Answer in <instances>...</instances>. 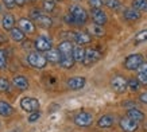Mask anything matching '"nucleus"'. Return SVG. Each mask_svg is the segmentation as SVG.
<instances>
[{"instance_id": "1", "label": "nucleus", "mask_w": 147, "mask_h": 132, "mask_svg": "<svg viewBox=\"0 0 147 132\" xmlns=\"http://www.w3.org/2000/svg\"><path fill=\"white\" fill-rule=\"evenodd\" d=\"M69 13L74 19V24H84L88 20V12L78 4H73L69 9Z\"/></svg>"}, {"instance_id": "2", "label": "nucleus", "mask_w": 147, "mask_h": 132, "mask_svg": "<svg viewBox=\"0 0 147 132\" xmlns=\"http://www.w3.org/2000/svg\"><path fill=\"white\" fill-rule=\"evenodd\" d=\"M143 62H144V58H143L142 54H129L128 57L124 59V62H123V66L127 70L134 71V70H138Z\"/></svg>"}, {"instance_id": "3", "label": "nucleus", "mask_w": 147, "mask_h": 132, "mask_svg": "<svg viewBox=\"0 0 147 132\" xmlns=\"http://www.w3.org/2000/svg\"><path fill=\"white\" fill-rule=\"evenodd\" d=\"M27 62H28V65L35 67V69H43L47 65V61H46L45 55H42L39 51H32V53L28 54Z\"/></svg>"}, {"instance_id": "4", "label": "nucleus", "mask_w": 147, "mask_h": 132, "mask_svg": "<svg viewBox=\"0 0 147 132\" xmlns=\"http://www.w3.org/2000/svg\"><path fill=\"white\" fill-rule=\"evenodd\" d=\"M20 108L24 112L32 113V112H36L39 109V101L34 97H23L20 100Z\"/></svg>"}, {"instance_id": "5", "label": "nucleus", "mask_w": 147, "mask_h": 132, "mask_svg": "<svg viewBox=\"0 0 147 132\" xmlns=\"http://www.w3.org/2000/svg\"><path fill=\"white\" fill-rule=\"evenodd\" d=\"M74 123L78 127H89L93 123V114L86 112V110H81L74 116Z\"/></svg>"}, {"instance_id": "6", "label": "nucleus", "mask_w": 147, "mask_h": 132, "mask_svg": "<svg viewBox=\"0 0 147 132\" xmlns=\"http://www.w3.org/2000/svg\"><path fill=\"white\" fill-rule=\"evenodd\" d=\"M111 88L116 93H124L127 89V79L123 75H115L111 79Z\"/></svg>"}, {"instance_id": "7", "label": "nucleus", "mask_w": 147, "mask_h": 132, "mask_svg": "<svg viewBox=\"0 0 147 132\" xmlns=\"http://www.w3.org/2000/svg\"><path fill=\"white\" fill-rule=\"evenodd\" d=\"M100 58H101L100 51H97L96 48H88V50H85V57H84L82 63L85 66H90V65H93V63H96Z\"/></svg>"}, {"instance_id": "8", "label": "nucleus", "mask_w": 147, "mask_h": 132, "mask_svg": "<svg viewBox=\"0 0 147 132\" xmlns=\"http://www.w3.org/2000/svg\"><path fill=\"white\" fill-rule=\"evenodd\" d=\"M34 46H35L36 51H49L53 44H51V39L50 38H47L46 35H40L35 39Z\"/></svg>"}, {"instance_id": "9", "label": "nucleus", "mask_w": 147, "mask_h": 132, "mask_svg": "<svg viewBox=\"0 0 147 132\" xmlns=\"http://www.w3.org/2000/svg\"><path fill=\"white\" fill-rule=\"evenodd\" d=\"M120 128L123 129L124 132H136L139 128V123L135 121V120L129 119V117H123L119 123Z\"/></svg>"}, {"instance_id": "10", "label": "nucleus", "mask_w": 147, "mask_h": 132, "mask_svg": "<svg viewBox=\"0 0 147 132\" xmlns=\"http://www.w3.org/2000/svg\"><path fill=\"white\" fill-rule=\"evenodd\" d=\"M86 84V79L85 77H80V75H77V77H71L66 81V85L67 88L71 89V90H80L82 89Z\"/></svg>"}, {"instance_id": "11", "label": "nucleus", "mask_w": 147, "mask_h": 132, "mask_svg": "<svg viewBox=\"0 0 147 132\" xmlns=\"http://www.w3.org/2000/svg\"><path fill=\"white\" fill-rule=\"evenodd\" d=\"M90 15H92V19H93L94 24L104 26V24L108 22V18H107V15H105V12L100 8H92Z\"/></svg>"}, {"instance_id": "12", "label": "nucleus", "mask_w": 147, "mask_h": 132, "mask_svg": "<svg viewBox=\"0 0 147 132\" xmlns=\"http://www.w3.org/2000/svg\"><path fill=\"white\" fill-rule=\"evenodd\" d=\"M19 28L24 32V34H34L35 32V24L30 20V19L22 18L19 20Z\"/></svg>"}, {"instance_id": "13", "label": "nucleus", "mask_w": 147, "mask_h": 132, "mask_svg": "<svg viewBox=\"0 0 147 132\" xmlns=\"http://www.w3.org/2000/svg\"><path fill=\"white\" fill-rule=\"evenodd\" d=\"M115 124V117L112 114H104L97 120V125L100 128H111Z\"/></svg>"}, {"instance_id": "14", "label": "nucleus", "mask_w": 147, "mask_h": 132, "mask_svg": "<svg viewBox=\"0 0 147 132\" xmlns=\"http://www.w3.org/2000/svg\"><path fill=\"white\" fill-rule=\"evenodd\" d=\"M46 61L50 63H59L61 59V53L58 51V48H50L49 51H46Z\"/></svg>"}, {"instance_id": "15", "label": "nucleus", "mask_w": 147, "mask_h": 132, "mask_svg": "<svg viewBox=\"0 0 147 132\" xmlns=\"http://www.w3.org/2000/svg\"><path fill=\"white\" fill-rule=\"evenodd\" d=\"M13 86H16L20 90H26L28 89V79L24 77V75H15L12 79Z\"/></svg>"}, {"instance_id": "16", "label": "nucleus", "mask_w": 147, "mask_h": 132, "mask_svg": "<svg viewBox=\"0 0 147 132\" xmlns=\"http://www.w3.org/2000/svg\"><path fill=\"white\" fill-rule=\"evenodd\" d=\"M123 16H124V19H127L128 22H136V20L140 19V12L135 8H127V9H124Z\"/></svg>"}, {"instance_id": "17", "label": "nucleus", "mask_w": 147, "mask_h": 132, "mask_svg": "<svg viewBox=\"0 0 147 132\" xmlns=\"http://www.w3.org/2000/svg\"><path fill=\"white\" fill-rule=\"evenodd\" d=\"M92 38L88 32H82V31H78V32H74V42L77 44H86L89 43Z\"/></svg>"}, {"instance_id": "18", "label": "nucleus", "mask_w": 147, "mask_h": 132, "mask_svg": "<svg viewBox=\"0 0 147 132\" xmlns=\"http://www.w3.org/2000/svg\"><path fill=\"white\" fill-rule=\"evenodd\" d=\"M73 43L70 40H62L59 46H58V51L61 53V55H65V54H71L73 53Z\"/></svg>"}, {"instance_id": "19", "label": "nucleus", "mask_w": 147, "mask_h": 132, "mask_svg": "<svg viewBox=\"0 0 147 132\" xmlns=\"http://www.w3.org/2000/svg\"><path fill=\"white\" fill-rule=\"evenodd\" d=\"M59 65H61V67H63V69H71V67H73V65H74L73 55H71V54H65V55H61Z\"/></svg>"}, {"instance_id": "20", "label": "nucleus", "mask_w": 147, "mask_h": 132, "mask_svg": "<svg viewBox=\"0 0 147 132\" xmlns=\"http://www.w3.org/2000/svg\"><path fill=\"white\" fill-rule=\"evenodd\" d=\"M127 117H129V119H132L139 123V121L144 120V113H143L142 110L136 109V108H131V109L127 110Z\"/></svg>"}, {"instance_id": "21", "label": "nucleus", "mask_w": 147, "mask_h": 132, "mask_svg": "<svg viewBox=\"0 0 147 132\" xmlns=\"http://www.w3.org/2000/svg\"><path fill=\"white\" fill-rule=\"evenodd\" d=\"M35 23H38L40 27H43V28H49V27L53 26V20L51 18H49L47 15L45 13H40L39 16L35 19Z\"/></svg>"}, {"instance_id": "22", "label": "nucleus", "mask_w": 147, "mask_h": 132, "mask_svg": "<svg viewBox=\"0 0 147 132\" xmlns=\"http://www.w3.org/2000/svg\"><path fill=\"white\" fill-rule=\"evenodd\" d=\"M1 24H3L4 30H12L13 26H15V18L11 13H7V15H4V18L1 20Z\"/></svg>"}, {"instance_id": "23", "label": "nucleus", "mask_w": 147, "mask_h": 132, "mask_svg": "<svg viewBox=\"0 0 147 132\" xmlns=\"http://www.w3.org/2000/svg\"><path fill=\"white\" fill-rule=\"evenodd\" d=\"M73 59L74 62H82L84 61V57H85V50L81 46H77V47H73Z\"/></svg>"}, {"instance_id": "24", "label": "nucleus", "mask_w": 147, "mask_h": 132, "mask_svg": "<svg viewBox=\"0 0 147 132\" xmlns=\"http://www.w3.org/2000/svg\"><path fill=\"white\" fill-rule=\"evenodd\" d=\"M12 113H13V108L9 105L8 102L0 101V114H1V116L7 117V116H11Z\"/></svg>"}, {"instance_id": "25", "label": "nucleus", "mask_w": 147, "mask_h": 132, "mask_svg": "<svg viewBox=\"0 0 147 132\" xmlns=\"http://www.w3.org/2000/svg\"><path fill=\"white\" fill-rule=\"evenodd\" d=\"M9 35H11V38H12L13 40H16V42H22V40L24 39L26 34H24L20 28H15V27H13L12 30H9Z\"/></svg>"}, {"instance_id": "26", "label": "nucleus", "mask_w": 147, "mask_h": 132, "mask_svg": "<svg viewBox=\"0 0 147 132\" xmlns=\"http://www.w3.org/2000/svg\"><path fill=\"white\" fill-rule=\"evenodd\" d=\"M88 31L94 36H102L104 34H105V31H104L102 26H98V24H94V23L88 27Z\"/></svg>"}, {"instance_id": "27", "label": "nucleus", "mask_w": 147, "mask_h": 132, "mask_svg": "<svg viewBox=\"0 0 147 132\" xmlns=\"http://www.w3.org/2000/svg\"><path fill=\"white\" fill-rule=\"evenodd\" d=\"M132 8L138 9L139 12H147V0H134Z\"/></svg>"}, {"instance_id": "28", "label": "nucleus", "mask_w": 147, "mask_h": 132, "mask_svg": "<svg viewBox=\"0 0 147 132\" xmlns=\"http://www.w3.org/2000/svg\"><path fill=\"white\" fill-rule=\"evenodd\" d=\"M146 40H147V28H146V30L139 31L138 34L135 35V38H134V42L136 44H138V43H143V42H146Z\"/></svg>"}, {"instance_id": "29", "label": "nucleus", "mask_w": 147, "mask_h": 132, "mask_svg": "<svg viewBox=\"0 0 147 132\" xmlns=\"http://www.w3.org/2000/svg\"><path fill=\"white\" fill-rule=\"evenodd\" d=\"M139 84L140 82L136 78H131L127 81V88H129V90H132V92H136L139 89Z\"/></svg>"}, {"instance_id": "30", "label": "nucleus", "mask_w": 147, "mask_h": 132, "mask_svg": "<svg viewBox=\"0 0 147 132\" xmlns=\"http://www.w3.org/2000/svg\"><path fill=\"white\" fill-rule=\"evenodd\" d=\"M104 4L107 5L109 9H119L120 8V1H119V0H105Z\"/></svg>"}, {"instance_id": "31", "label": "nucleus", "mask_w": 147, "mask_h": 132, "mask_svg": "<svg viewBox=\"0 0 147 132\" xmlns=\"http://www.w3.org/2000/svg\"><path fill=\"white\" fill-rule=\"evenodd\" d=\"M55 8V3L53 0H43V9L46 12H51Z\"/></svg>"}, {"instance_id": "32", "label": "nucleus", "mask_w": 147, "mask_h": 132, "mask_svg": "<svg viewBox=\"0 0 147 132\" xmlns=\"http://www.w3.org/2000/svg\"><path fill=\"white\" fill-rule=\"evenodd\" d=\"M7 90H9L8 79L1 78V77H0V92H7Z\"/></svg>"}, {"instance_id": "33", "label": "nucleus", "mask_w": 147, "mask_h": 132, "mask_svg": "<svg viewBox=\"0 0 147 132\" xmlns=\"http://www.w3.org/2000/svg\"><path fill=\"white\" fill-rule=\"evenodd\" d=\"M7 65V55L4 50H0V69H4Z\"/></svg>"}, {"instance_id": "34", "label": "nucleus", "mask_w": 147, "mask_h": 132, "mask_svg": "<svg viewBox=\"0 0 147 132\" xmlns=\"http://www.w3.org/2000/svg\"><path fill=\"white\" fill-rule=\"evenodd\" d=\"M40 117V113L39 110H36V112H32L30 116H28V121L30 123H35V121H38V119Z\"/></svg>"}, {"instance_id": "35", "label": "nucleus", "mask_w": 147, "mask_h": 132, "mask_svg": "<svg viewBox=\"0 0 147 132\" xmlns=\"http://www.w3.org/2000/svg\"><path fill=\"white\" fill-rule=\"evenodd\" d=\"M88 3L92 8H100L102 5V0H88Z\"/></svg>"}, {"instance_id": "36", "label": "nucleus", "mask_w": 147, "mask_h": 132, "mask_svg": "<svg viewBox=\"0 0 147 132\" xmlns=\"http://www.w3.org/2000/svg\"><path fill=\"white\" fill-rule=\"evenodd\" d=\"M139 81V82H142V84L147 85V73H140L139 71V74H138V78H136Z\"/></svg>"}, {"instance_id": "37", "label": "nucleus", "mask_w": 147, "mask_h": 132, "mask_svg": "<svg viewBox=\"0 0 147 132\" xmlns=\"http://www.w3.org/2000/svg\"><path fill=\"white\" fill-rule=\"evenodd\" d=\"M3 3H4V5L7 7L8 9H12L13 7H15V0H3Z\"/></svg>"}, {"instance_id": "38", "label": "nucleus", "mask_w": 147, "mask_h": 132, "mask_svg": "<svg viewBox=\"0 0 147 132\" xmlns=\"http://www.w3.org/2000/svg\"><path fill=\"white\" fill-rule=\"evenodd\" d=\"M40 13H42V12H40L39 9H32V11H31V13H30V15H31V18L34 19V20H35V19L38 18V16H39Z\"/></svg>"}, {"instance_id": "39", "label": "nucleus", "mask_w": 147, "mask_h": 132, "mask_svg": "<svg viewBox=\"0 0 147 132\" xmlns=\"http://www.w3.org/2000/svg\"><path fill=\"white\" fill-rule=\"evenodd\" d=\"M65 22H66L67 24H74V19L71 18L70 13H67L66 16H65Z\"/></svg>"}, {"instance_id": "40", "label": "nucleus", "mask_w": 147, "mask_h": 132, "mask_svg": "<svg viewBox=\"0 0 147 132\" xmlns=\"http://www.w3.org/2000/svg\"><path fill=\"white\" fill-rule=\"evenodd\" d=\"M140 73H147V62H143L142 65H140V67L138 69Z\"/></svg>"}, {"instance_id": "41", "label": "nucleus", "mask_w": 147, "mask_h": 132, "mask_svg": "<svg viewBox=\"0 0 147 132\" xmlns=\"http://www.w3.org/2000/svg\"><path fill=\"white\" fill-rule=\"evenodd\" d=\"M139 100L143 102V104H147V92H144V93H142L140 96H139Z\"/></svg>"}, {"instance_id": "42", "label": "nucleus", "mask_w": 147, "mask_h": 132, "mask_svg": "<svg viewBox=\"0 0 147 132\" xmlns=\"http://www.w3.org/2000/svg\"><path fill=\"white\" fill-rule=\"evenodd\" d=\"M15 4H18V5L22 7V5L26 4V0H15Z\"/></svg>"}, {"instance_id": "43", "label": "nucleus", "mask_w": 147, "mask_h": 132, "mask_svg": "<svg viewBox=\"0 0 147 132\" xmlns=\"http://www.w3.org/2000/svg\"><path fill=\"white\" fill-rule=\"evenodd\" d=\"M5 40H7V38H5L4 35H1V34H0V44H1V43H5Z\"/></svg>"}, {"instance_id": "44", "label": "nucleus", "mask_w": 147, "mask_h": 132, "mask_svg": "<svg viewBox=\"0 0 147 132\" xmlns=\"http://www.w3.org/2000/svg\"><path fill=\"white\" fill-rule=\"evenodd\" d=\"M53 1H54V3H57V1H59V0H53Z\"/></svg>"}, {"instance_id": "45", "label": "nucleus", "mask_w": 147, "mask_h": 132, "mask_svg": "<svg viewBox=\"0 0 147 132\" xmlns=\"http://www.w3.org/2000/svg\"><path fill=\"white\" fill-rule=\"evenodd\" d=\"M73 1H80V0H73Z\"/></svg>"}]
</instances>
